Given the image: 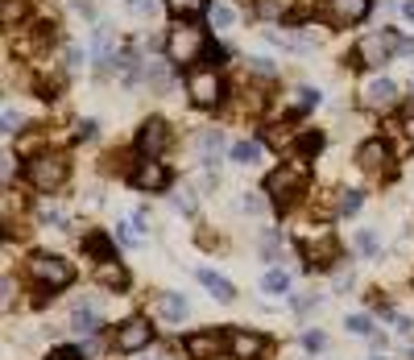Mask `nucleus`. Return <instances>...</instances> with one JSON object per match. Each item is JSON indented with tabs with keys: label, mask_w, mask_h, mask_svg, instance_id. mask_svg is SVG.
<instances>
[{
	"label": "nucleus",
	"mask_w": 414,
	"mask_h": 360,
	"mask_svg": "<svg viewBox=\"0 0 414 360\" xmlns=\"http://www.w3.org/2000/svg\"><path fill=\"white\" fill-rule=\"evenodd\" d=\"M170 58L178 62V67H191L199 54L207 50V33L199 29V25H191V21H183V25H174L170 29Z\"/></svg>",
	"instance_id": "f257e3e1"
},
{
	"label": "nucleus",
	"mask_w": 414,
	"mask_h": 360,
	"mask_svg": "<svg viewBox=\"0 0 414 360\" xmlns=\"http://www.w3.org/2000/svg\"><path fill=\"white\" fill-rule=\"evenodd\" d=\"M336 257H340V240H336V232L315 228V232L303 236V261H307V269H327V265H336Z\"/></svg>",
	"instance_id": "f03ea898"
},
{
	"label": "nucleus",
	"mask_w": 414,
	"mask_h": 360,
	"mask_svg": "<svg viewBox=\"0 0 414 360\" xmlns=\"http://www.w3.org/2000/svg\"><path fill=\"white\" fill-rule=\"evenodd\" d=\"M25 174H29V182H33L38 191H58V187L67 182V158H62V153H38V158L25 166Z\"/></svg>",
	"instance_id": "7ed1b4c3"
},
{
	"label": "nucleus",
	"mask_w": 414,
	"mask_h": 360,
	"mask_svg": "<svg viewBox=\"0 0 414 360\" xmlns=\"http://www.w3.org/2000/svg\"><path fill=\"white\" fill-rule=\"evenodd\" d=\"M29 278L38 282V286L46 290H62L75 282V265H67L62 257H46V253H38L33 261H29Z\"/></svg>",
	"instance_id": "20e7f679"
},
{
	"label": "nucleus",
	"mask_w": 414,
	"mask_h": 360,
	"mask_svg": "<svg viewBox=\"0 0 414 360\" xmlns=\"http://www.w3.org/2000/svg\"><path fill=\"white\" fill-rule=\"evenodd\" d=\"M307 187V174L298 166H278L273 174H269V195L278 199V203H290V199H298V191Z\"/></svg>",
	"instance_id": "39448f33"
},
{
	"label": "nucleus",
	"mask_w": 414,
	"mask_h": 360,
	"mask_svg": "<svg viewBox=\"0 0 414 360\" xmlns=\"http://www.w3.org/2000/svg\"><path fill=\"white\" fill-rule=\"evenodd\" d=\"M187 96H191V104H199V108H216L219 96H224L219 75L216 71H195L187 79Z\"/></svg>",
	"instance_id": "423d86ee"
},
{
	"label": "nucleus",
	"mask_w": 414,
	"mask_h": 360,
	"mask_svg": "<svg viewBox=\"0 0 414 360\" xmlns=\"http://www.w3.org/2000/svg\"><path fill=\"white\" fill-rule=\"evenodd\" d=\"M398 42H402V38H398L393 29H381L377 38H365V42H361V58L373 62V67H381L390 54H398Z\"/></svg>",
	"instance_id": "0eeeda50"
},
{
	"label": "nucleus",
	"mask_w": 414,
	"mask_h": 360,
	"mask_svg": "<svg viewBox=\"0 0 414 360\" xmlns=\"http://www.w3.org/2000/svg\"><path fill=\"white\" fill-rule=\"evenodd\" d=\"M149 339H153V327H149L146 319H129V323H121V332H116V348L121 352H141Z\"/></svg>",
	"instance_id": "6e6552de"
},
{
	"label": "nucleus",
	"mask_w": 414,
	"mask_h": 360,
	"mask_svg": "<svg viewBox=\"0 0 414 360\" xmlns=\"http://www.w3.org/2000/svg\"><path fill=\"white\" fill-rule=\"evenodd\" d=\"M361 99H365L369 108H390L393 99H398V83L386 79V75H377V79H369L365 87H361Z\"/></svg>",
	"instance_id": "1a4fd4ad"
},
{
	"label": "nucleus",
	"mask_w": 414,
	"mask_h": 360,
	"mask_svg": "<svg viewBox=\"0 0 414 360\" xmlns=\"http://www.w3.org/2000/svg\"><path fill=\"white\" fill-rule=\"evenodd\" d=\"M323 9H327V17L336 25H356V21H365L369 0H323Z\"/></svg>",
	"instance_id": "9d476101"
},
{
	"label": "nucleus",
	"mask_w": 414,
	"mask_h": 360,
	"mask_svg": "<svg viewBox=\"0 0 414 360\" xmlns=\"http://www.w3.org/2000/svg\"><path fill=\"white\" fill-rule=\"evenodd\" d=\"M166 141H170V133H166V120H158V116H149L146 124H141V137H137V145H141V153H162L166 149Z\"/></svg>",
	"instance_id": "9b49d317"
},
{
	"label": "nucleus",
	"mask_w": 414,
	"mask_h": 360,
	"mask_svg": "<svg viewBox=\"0 0 414 360\" xmlns=\"http://www.w3.org/2000/svg\"><path fill=\"white\" fill-rule=\"evenodd\" d=\"M187 352L195 360H216L224 352V332H199V336H187Z\"/></svg>",
	"instance_id": "f8f14e48"
},
{
	"label": "nucleus",
	"mask_w": 414,
	"mask_h": 360,
	"mask_svg": "<svg viewBox=\"0 0 414 360\" xmlns=\"http://www.w3.org/2000/svg\"><path fill=\"white\" fill-rule=\"evenodd\" d=\"M166 166H158L153 158H146V162H137V170H133V187H141V191H162L166 187Z\"/></svg>",
	"instance_id": "ddd939ff"
},
{
	"label": "nucleus",
	"mask_w": 414,
	"mask_h": 360,
	"mask_svg": "<svg viewBox=\"0 0 414 360\" xmlns=\"http://www.w3.org/2000/svg\"><path fill=\"white\" fill-rule=\"evenodd\" d=\"M356 166L361 170H386L390 166V145L386 141H365L356 149Z\"/></svg>",
	"instance_id": "4468645a"
},
{
	"label": "nucleus",
	"mask_w": 414,
	"mask_h": 360,
	"mask_svg": "<svg viewBox=\"0 0 414 360\" xmlns=\"http://www.w3.org/2000/svg\"><path fill=\"white\" fill-rule=\"evenodd\" d=\"M195 278L203 282V290H207V294H212L216 302H232V298H236V290H232V282H224V278H219L216 269H199Z\"/></svg>",
	"instance_id": "2eb2a0df"
},
{
	"label": "nucleus",
	"mask_w": 414,
	"mask_h": 360,
	"mask_svg": "<svg viewBox=\"0 0 414 360\" xmlns=\"http://www.w3.org/2000/svg\"><path fill=\"white\" fill-rule=\"evenodd\" d=\"M261 348H266V339L257 336V332H236V336H232V352L241 360H253Z\"/></svg>",
	"instance_id": "dca6fc26"
},
{
	"label": "nucleus",
	"mask_w": 414,
	"mask_h": 360,
	"mask_svg": "<svg viewBox=\"0 0 414 360\" xmlns=\"http://www.w3.org/2000/svg\"><path fill=\"white\" fill-rule=\"evenodd\" d=\"M71 323H75V332H79V336H96V332H99V315L92 311L87 302H79V307H75Z\"/></svg>",
	"instance_id": "f3484780"
},
{
	"label": "nucleus",
	"mask_w": 414,
	"mask_h": 360,
	"mask_svg": "<svg viewBox=\"0 0 414 360\" xmlns=\"http://www.w3.org/2000/svg\"><path fill=\"white\" fill-rule=\"evenodd\" d=\"M232 162H236V166H253V162H261V141H236L232 145Z\"/></svg>",
	"instance_id": "a211bd4d"
},
{
	"label": "nucleus",
	"mask_w": 414,
	"mask_h": 360,
	"mask_svg": "<svg viewBox=\"0 0 414 360\" xmlns=\"http://www.w3.org/2000/svg\"><path fill=\"white\" fill-rule=\"evenodd\" d=\"M162 319L183 323V319H187V298H183V294H162Z\"/></svg>",
	"instance_id": "6ab92c4d"
},
{
	"label": "nucleus",
	"mask_w": 414,
	"mask_h": 360,
	"mask_svg": "<svg viewBox=\"0 0 414 360\" xmlns=\"http://www.w3.org/2000/svg\"><path fill=\"white\" fill-rule=\"evenodd\" d=\"M99 282H104V286H116V290H121L124 282H129V273H124L121 261L112 257V261H99Z\"/></svg>",
	"instance_id": "aec40b11"
},
{
	"label": "nucleus",
	"mask_w": 414,
	"mask_h": 360,
	"mask_svg": "<svg viewBox=\"0 0 414 360\" xmlns=\"http://www.w3.org/2000/svg\"><path fill=\"white\" fill-rule=\"evenodd\" d=\"M199 149H203L207 170H212V166H216V158L224 153V133H203V137H199Z\"/></svg>",
	"instance_id": "412c9836"
},
{
	"label": "nucleus",
	"mask_w": 414,
	"mask_h": 360,
	"mask_svg": "<svg viewBox=\"0 0 414 360\" xmlns=\"http://www.w3.org/2000/svg\"><path fill=\"white\" fill-rule=\"evenodd\" d=\"M261 290H266V294H286V290H290V273H286V269H269L266 278H261Z\"/></svg>",
	"instance_id": "4be33fe9"
},
{
	"label": "nucleus",
	"mask_w": 414,
	"mask_h": 360,
	"mask_svg": "<svg viewBox=\"0 0 414 360\" xmlns=\"http://www.w3.org/2000/svg\"><path fill=\"white\" fill-rule=\"evenodd\" d=\"M146 83L149 87H158V92H166V87H170V67H166V62H149L146 67Z\"/></svg>",
	"instance_id": "5701e85b"
},
{
	"label": "nucleus",
	"mask_w": 414,
	"mask_h": 360,
	"mask_svg": "<svg viewBox=\"0 0 414 360\" xmlns=\"http://www.w3.org/2000/svg\"><path fill=\"white\" fill-rule=\"evenodd\" d=\"M112 50H116L112 33H108V29H96V62H99V67H108V62H112Z\"/></svg>",
	"instance_id": "b1692460"
},
{
	"label": "nucleus",
	"mask_w": 414,
	"mask_h": 360,
	"mask_svg": "<svg viewBox=\"0 0 414 360\" xmlns=\"http://www.w3.org/2000/svg\"><path fill=\"white\" fill-rule=\"evenodd\" d=\"M207 21L216 25V29H228V25L236 21V13H232L228 4H212V9H207Z\"/></svg>",
	"instance_id": "393cba45"
},
{
	"label": "nucleus",
	"mask_w": 414,
	"mask_h": 360,
	"mask_svg": "<svg viewBox=\"0 0 414 360\" xmlns=\"http://www.w3.org/2000/svg\"><path fill=\"white\" fill-rule=\"evenodd\" d=\"M166 4L174 9V17H195L207 9V0H166Z\"/></svg>",
	"instance_id": "a878e982"
},
{
	"label": "nucleus",
	"mask_w": 414,
	"mask_h": 360,
	"mask_svg": "<svg viewBox=\"0 0 414 360\" xmlns=\"http://www.w3.org/2000/svg\"><path fill=\"white\" fill-rule=\"evenodd\" d=\"M356 249H361V257H377V236L369 228H361L356 232Z\"/></svg>",
	"instance_id": "bb28decb"
},
{
	"label": "nucleus",
	"mask_w": 414,
	"mask_h": 360,
	"mask_svg": "<svg viewBox=\"0 0 414 360\" xmlns=\"http://www.w3.org/2000/svg\"><path fill=\"white\" fill-rule=\"evenodd\" d=\"M315 104H319L315 87H298V96H294V108H298V112H307V108H315Z\"/></svg>",
	"instance_id": "cd10ccee"
},
{
	"label": "nucleus",
	"mask_w": 414,
	"mask_h": 360,
	"mask_svg": "<svg viewBox=\"0 0 414 360\" xmlns=\"http://www.w3.org/2000/svg\"><path fill=\"white\" fill-rule=\"evenodd\" d=\"M87 253H96L99 261H112V244L104 236H87Z\"/></svg>",
	"instance_id": "c85d7f7f"
},
{
	"label": "nucleus",
	"mask_w": 414,
	"mask_h": 360,
	"mask_svg": "<svg viewBox=\"0 0 414 360\" xmlns=\"http://www.w3.org/2000/svg\"><path fill=\"white\" fill-rule=\"evenodd\" d=\"M116 240H121V244H129V249H137V244H141V232L133 228V219H129V224H121V228H116Z\"/></svg>",
	"instance_id": "c756f323"
},
{
	"label": "nucleus",
	"mask_w": 414,
	"mask_h": 360,
	"mask_svg": "<svg viewBox=\"0 0 414 360\" xmlns=\"http://www.w3.org/2000/svg\"><path fill=\"white\" fill-rule=\"evenodd\" d=\"M348 332H352V336H373L369 315H348Z\"/></svg>",
	"instance_id": "7c9ffc66"
},
{
	"label": "nucleus",
	"mask_w": 414,
	"mask_h": 360,
	"mask_svg": "<svg viewBox=\"0 0 414 360\" xmlns=\"http://www.w3.org/2000/svg\"><path fill=\"white\" fill-rule=\"evenodd\" d=\"M241 207L249 216H266V199L261 195H241Z\"/></svg>",
	"instance_id": "2f4dec72"
},
{
	"label": "nucleus",
	"mask_w": 414,
	"mask_h": 360,
	"mask_svg": "<svg viewBox=\"0 0 414 360\" xmlns=\"http://www.w3.org/2000/svg\"><path fill=\"white\" fill-rule=\"evenodd\" d=\"M298 149H303V153H319V149H323V137L311 129V133H303V137H298Z\"/></svg>",
	"instance_id": "473e14b6"
},
{
	"label": "nucleus",
	"mask_w": 414,
	"mask_h": 360,
	"mask_svg": "<svg viewBox=\"0 0 414 360\" xmlns=\"http://www.w3.org/2000/svg\"><path fill=\"white\" fill-rule=\"evenodd\" d=\"M50 360H83V348L79 344H62V348H54Z\"/></svg>",
	"instance_id": "72a5a7b5"
},
{
	"label": "nucleus",
	"mask_w": 414,
	"mask_h": 360,
	"mask_svg": "<svg viewBox=\"0 0 414 360\" xmlns=\"http://www.w3.org/2000/svg\"><path fill=\"white\" fill-rule=\"evenodd\" d=\"M323 344H327L323 332H315V327H311V332H303V348H307V352H323Z\"/></svg>",
	"instance_id": "f704fd0d"
},
{
	"label": "nucleus",
	"mask_w": 414,
	"mask_h": 360,
	"mask_svg": "<svg viewBox=\"0 0 414 360\" xmlns=\"http://www.w3.org/2000/svg\"><path fill=\"white\" fill-rule=\"evenodd\" d=\"M153 9H158V0H129L133 17H153Z\"/></svg>",
	"instance_id": "c9c22d12"
},
{
	"label": "nucleus",
	"mask_w": 414,
	"mask_h": 360,
	"mask_svg": "<svg viewBox=\"0 0 414 360\" xmlns=\"http://www.w3.org/2000/svg\"><path fill=\"white\" fill-rule=\"evenodd\" d=\"M253 9H257V17H278V13H282V0H257V4H253Z\"/></svg>",
	"instance_id": "e433bc0d"
},
{
	"label": "nucleus",
	"mask_w": 414,
	"mask_h": 360,
	"mask_svg": "<svg viewBox=\"0 0 414 360\" xmlns=\"http://www.w3.org/2000/svg\"><path fill=\"white\" fill-rule=\"evenodd\" d=\"M340 212L344 216H356V212H361V191H348L340 199Z\"/></svg>",
	"instance_id": "4c0bfd02"
},
{
	"label": "nucleus",
	"mask_w": 414,
	"mask_h": 360,
	"mask_svg": "<svg viewBox=\"0 0 414 360\" xmlns=\"http://www.w3.org/2000/svg\"><path fill=\"white\" fill-rule=\"evenodd\" d=\"M249 67H253L257 75H266V79H273V75H278V67H273L269 58H249Z\"/></svg>",
	"instance_id": "58836bf2"
},
{
	"label": "nucleus",
	"mask_w": 414,
	"mask_h": 360,
	"mask_svg": "<svg viewBox=\"0 0 414 360\" xmlns=\"http://www.w3.org/2000/svg\"><path fill=\"white\" fill-rule=\"evenodd\" d=\"M0 124H4V133H13V129H21V112H13V108H4V116H0Z\"/></svg>",
	"instance_id": "ea45409f"
},
{
	"label": "nucleus",
	"mask_w": 414,
	"mask_h": 360,
	"mask_svg": "<svg viewBox=\"0 0 414 360\" xmlns=\"http://www.w3.org/2000/svg\"><path fill=\"white\" fill-rule=\"evenodd\" d=\"M278 249H282V236H278V232H269V236H266V244H261V253H266V257H273Z\"/></svg>",
	"instance_id": "a19ab883"
},
{
	"label": "nucleus",
	"mask_w": 414,
	"mask_h": 360,
	"mask_svg": "<svg viewBox=\"0 0 414 360\" xmlns=\"http://www.w3.org/2000/svg\"><path fill=\"white\" fill-rule=\"evenodd\" d=\"M174 203H178V207H183V212H187V216H191V212H195V199H191V191H183V195H178V199H174Z\"/></svg>",
	"instance_id": "79ce46f5"
},
{
	"label": "nucleus",
	"mask_w": 414,
	"mask_h": 360,
	"mask_svg": "<svg viewBox=\"0 0 414 360\" xmlns=\"http://www.w3.org/2000/svg\"><path fill=\"white\" fill-rule=\"evenodd\" d=\"M298 311H311V307H319V298L315 294H298V302H294Z\"/></svg>",
	"instance_id": "37998d69"
},
{
	"label": "nucleus",
	"mask_w": 414,
	"mask_h": 360,
	"mask_svg": "<svg viewBox=\"0 0 414 360\" xmlns=\"http://www.w3.org/2000/svg\"><path fill=\"white\" fill-rule=\"evenodd\" d=\"M393 327H398V332H414V323L406 319V315H393Z\"/></svg>",
	"instance_id": "c03bdc74"
},
{
	"label": "nucleus",
	"mask_w": 414,
	"mask_h": 360,
	"mask_svg": "<svg viewBox=\"0 0 414 360\" xmlns=\"http://www.w3.org/2000/svg\"><path fill=\"white\" fill-rule=\"evenodd\" d=\"M71 4L83 13V17H92V13H96V9H92V0H71Z\"/></svg>",
	"instance_id": "a18cd8bd"
},
{
	"label": "nucleus",
	"mask_w": 414,
	"mask_h": 360,
	"mask_svg": "<svg viewBox=\"0 0 414 360\" xmlns=\"http://www.w3.org/2000/svg\"><path fill=\"white\" fill-rule=\"evenodd\" d=\"M402 17H406V21H414V0H402Z\"/></svg>",
	"instance_id": "49530a36"
},
{
	"label": "nucleus",
	"mask_w": 414,
	"mask_h": 360,
	"mask_svg": "<svg viewBox=\"0 0 414 360\" xmlns=\"http://www.w3.org/2000/svg\"><path fill=\"white\" fill-rule=\"evenodd\" d=\"M406 137H414V112L406 116Z\"/></svg>",
	"instance_id": "de8ad7c7"
},
{
	"label": "nucleus",
	"mask_w": 414,
	"mask_h": 360,
	"mask_svg": "<svg viewBox=\"0 0 414 360\" xmlns=\"http://www.w3.org/2000/svg\"><path fill=\"white\" fill-rule=\"evenodd\" d=\"M373 360H386V356H373Z\"/></svg>",
	"instance_id": "09e8293b"
}]
</instances>
